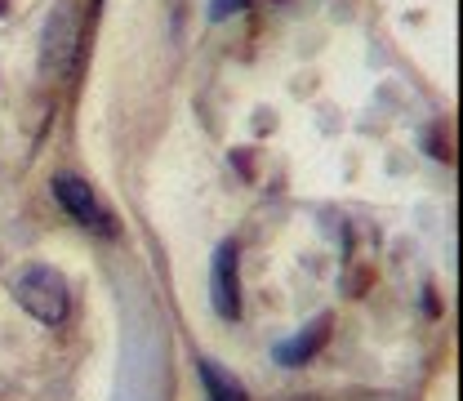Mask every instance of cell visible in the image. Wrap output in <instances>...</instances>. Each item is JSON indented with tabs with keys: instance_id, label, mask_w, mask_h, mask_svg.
<instances>
[{
	"instance_id": "1",
	"label": "cell",
	"mask_w": 463,
	"mask_h": 401,
	"mask_svg": "<svg viewBox=\"0 0 463 401\" xmlns=\"http://www.w3.org/2000/svg\"><path fill=\"white\" fill-rule=\"evenodd\" d=\"M80 58V9L71 0H58L54 14L45 18V32H41V72L45 76H71Z\"/></svg>"
},
{
	"instance_id": "2",
	"label": "cell",
	"mask_w": 463,
	"mask_h": 401,
	"mask_svg": "<svg viewBox=\"0 0 463 401\" xmlns=\"http://www.w3.org/2000/svg\"><path fill=\"white\" fill-rule=\"evenodd\" d=\"M18 303H23L36 321L58 326V321L67 317V282L58 277L54 268H27V272L18 277Z\"/></svg>"
},
{
	"instance_id": "3",
	"label": "cell",
	"mask_w": 463,
	"mask_h": 401,
	"mask_svg": "<svg viewBox=\"0 0 463 401\" xmlns=\"http://www.w3.org/2000/svg\"><path fill=\"white\" fill-rule=\"evenodd\" d=\"M54 201L76 219V224H85V228H99V232H108V215H103V205L94 201V192L76 178V174H58L54 183Z\"/></svg>"
},
{
	"instance_id": "4",
	"label": "cell",
	"mask_w": 463,
	"mask_h": 401,
	"mask_svg": "<svg viewBox=\"0 0 463 401\" xmlns=\"http://www.w3.org/2000/svg\"><path fill=\"white\" fill-rule=\"evenodd\" d=\"M214 308H219V317H236L241 312V303H236V250L223 245L219 254H214Z\"/></svg>"
},
{
	"instance_id": "5",
	"label": "cell",
	"mask_w": 463,
	"mask_h": 401,
	"mask_svg": "<svg viewBox=\"0 0 463 401\" xmlns=\"http://www.w3.org/2000/svg\"><path fill=\"white\" fill-rule=\"evenodd\" d=\"M326 335H330V317H321L317 326H307V335H298L294 344H281V348H277V361H281V366H303V361H307L317 348L326 344Z\"/></svg>"
},
{
	"instance_id": "6",
	"label": "cell",
	"mask_w": 463,
	"mask_h": 401,
	"mask_svg": "<svg viewBox=\"0 0 463 401\" xmlns=\"http://www.w3.org/2000/svg\"><path fill=\"white\" fill-rule=\"evenodd\" d=\"M201 379H205V388H210V401H245V388H241L232 375H223L214 361L201 366Z\"/></svg>"
},
{
	"instance_id": "7",
	"label": "cell",
	"mask_w": 463,
	"mask_h": 401,
	"mask_svg": "<svg viewBox=\"0 0 463 401\" xmlns=\"http://www.w3.org/2000/svg\"><path fill=\"white\" fill-rule=\"evenodd\" d=\"M241 9H245V0H214V5H210L214 18H228V14H241Z\"/></svg>"
}]
</instances>
